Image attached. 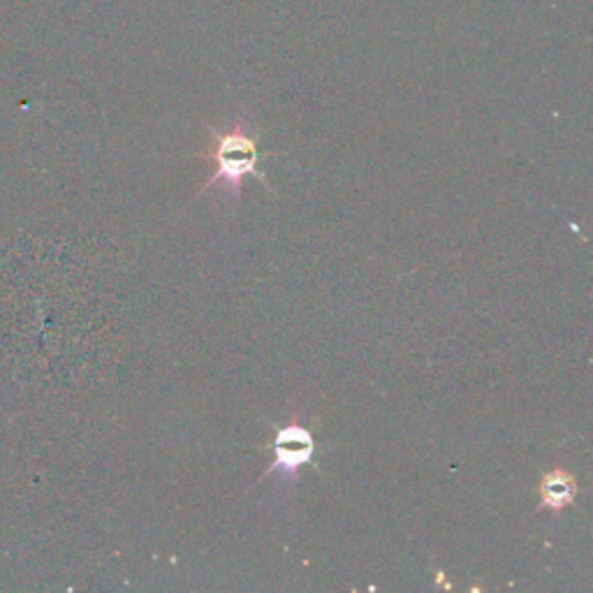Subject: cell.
I'll return each mask as SVG.
<instances>
[{"instance_id":"obj_1","label":"cell","mask_w":593,"mask_h":593,"mask_svg":"<svg viewBox=\"0 0 593 593\" xmlns=\"http://www.w3.org/2000/svg\"><path fill=\"white\" fill-rule=\"evenodd\" d=\"M212 135L216 139V147L212 149V153H206L204 159L214 161L216 172L214 177L202 186L198 198L212 193V190H220V195L228 198L232 206H237V202L241 200V184L247 177H255L272 190L263 169H260L263 153H260L253 130L247 121H237L228 130L212 128Z\"/></svg>"},{"instance_id":"obj_2","label":"cell","mask_w":593,"mask_h":593,"mask_svg":"<svg viewBox=\"0 0 593 593\" xmlns=\"http://www.w3.org/2000/svg\"><path fill=\"white\" fill-rule=\"evenodd\" d=\"M304 417V408L294 411L290 422L283 427L274 425V441L269 445L272 450V464L265 470L263 476H260L257 482H263L272 476H276V492L290 496L296 487V480H300V474L304 466H311L313 459H316L318 452V443L316 436L311 433L308 427L302 425Z\"/></svg>"},{"instance_id":"obj_3","label":"cell","mask_w":593,"mask_h":593,"mask_svg":"<svg viewBox=\"0 0 593 593\" xmlns=\"http://www.w3.org/2000/svg\"><path fill=\"white\" fill-rule=\"evenodd\" d=\"M538 496V510H550L552 515H559L578 496V480L564 466H554L540 478Z\"/></svg>"}]
</instances>
